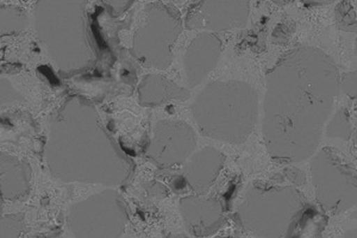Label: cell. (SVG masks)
<instances>
[{
  "label": "cell",
  "instance_id": "ffe728a7",
  "mask_svg": "<svg viewBox=\"0 0 357 238\" xmlns=\"http://www.w3.org/2000/svg\"><path fill=\"white\" fill-rule=\"evenodd\" d=\"M24 101V98L21 93L18 92L10 80L1 77V104L4 105L5 103H11V101Z\"/></svg>",
  "mask_w": 357,
  "mask_h": 238
},
{
  "label": "cell",
  "instance_id": "5b68a950",
  "mask_svg": "<svg viewBox=\"0 0 357 238\" xmlns=\"http://www.w3.org/2000/svg\"><path fill=\"white\" fill-rule=\"evenodd\" d=\"M307 200L292 186L256 182L237 211L244 229L260 237L291 236L301 222Z\"/></svg>",
  "mask_w": 357,
  "mask_h": 238
},
{
  "label": "cell",
  "instance_id": "e0dca14e",
  "mask_svg": "<svg viewBox=\"0 0 357 238\" xmlns=\"http://www.w3.org/2000/svg\"><path fill=\"white\" fill-rule=\"evenodd\" d=\"M351 133H353V129H351L348 110H338L328 126V131H326L328 137L341 138V140L348 141L351 137Z\"/></svg>",
  "mask_w": 357,
  "mask_h": 238
},
{
  "label": "cell",
  "instance_id": "ac0fdd59",
  "mask_svg": "<svg viewBox=\"0 0 357 238\" xmlns=\"http://www.w3.org/2000/svg\"><path fill=\"white\" fill-rule=\"evenodd\" d=\"M26 231L24 214H13L1 217L0 237H20Z\"/></svg>",
  "mask_w": 357,
  "mask_h": 238
},
{
  "label": "cell",
  "instance_id": "4fadbf2b",
  "mask_svg": "<svg viewBox=\"0 0 357 238\" xmlns=\"http://www.w3.org/2000/svg\"><path fill=\"white\" fill-rule=\"evenodd\" d=\"M225 160V155L212 147L200 150L183 168L187 185L198 195L206 194L223 170Z\"/></svg>",
  "mask_w": 357,
  "mask_h": 238
},
{
  "label": "cell",
  "instance_id": "30bf717a",
  "mask_svg": "<svg viewBox=\"0 0 357 238\" xmlns=\"http://www.w3.org/2000/svg\"><path fill=\"white\" fill-rule=\"evenodd\" d=\"M249 1H220L208 0L192 5L187 11L186 28L188 30L225 31L244 28L249 18Z\"/></svg>",
  "mask_w": 357,
  "mask_h": 238
},
{
  "label": "cell",
  "instance_id": "7402d4cb",
  "mask_svg": "<svg viewBox=\"0 0 357 238\" xmlns=\"http://www.w3.org/2000/svg\"><path fill=\"white\" fill-rule=\"evenodd\" d=\"M104 4H107L114 8V13H122L130 8L134 4V1H104Z\"/></svg>",
  "mask_w": 357,
  "mask_h": 238
},
{
  "label": "cell",
  "instance_id": "2e32d148",
  "mask_svg": "<svg viewBox=\"0 0 357 238\" xmlns=\"http://www.w3.org/2000/svg\"><path fill=\"white\" fill-rule=\"evenodd\" d=\"M0 36H18L28 28V13L24 10L11 5L0 6Z\"/></svg>",
  "mask_w": 357,
  "mask_h": 238
},
{
  "label": "cell",
  "instance_id": "7c38bea8",
  "mask_svg": "<svg viewBox=\"0 0 357 238\" xmlns=\"http://www.w3.org/2000/svg\"><path fill=\"white\" fill-rule=\"evenodd\" d=\"M223 42L215 34L200 33L192 40L183 57L187 80L191 89L199 85L220 60Z\"/></svg>",
  "mask_w": 357,
  "mask_h": 238
},
{
  "label": "cell",
  "instance_id": "ba28073f",
  "mask_svg": "<svg viewBox=\"0 0 357 238\" xmlns=\"http://www.w3.org/2000/svg\"><path fill=\"white\" fill-rule=\"evenodd\" d=\"M128 222L126 202L114 190L77 202L68 216L69 229L79 237H121Z\"/></svg>",
  "mask_w": 357,
  "mask_h": 238
},
{
  "label": "cell",
  "instance_id": "8fae6325",
  "mask_svg": "<svg viewBox=\"0 0 357 238\" xmlns=\"http://www.w3.org/2000/svg\"><path fill=\"white\" fill-rule=\"evenodd\" d=\"M178 211L187 230L195 237H207L223 225L224 205L220 199L188 195L180 199Z\"/></svg>",
  "mask_w": 357,
  "mask_h": 238
},
{
  "label": "cell",
  "instance_id": "277c9868",
  "mask_svg": "<svg viewBox=\"0 0 357 238\" xmlns=\"http://www.w3.org/2000/svg\"><path fill=\"white\" fill-rule=\"evenodd\" d=\"M85 5L86 1L37 3L35 29L61 73H79L96 60Z\"/></svg>",
  "mask_w": 357,
  "mask_h": 238
},
{
  "label": "cell",
  "instance_id": "8992f818",
  "mask_svg": "<svg viewBox=\"0 0 357 238\" xmlns=\"http://www.w3.org/2000/svg\"><path fill=\"white\" fill-rule=\"evenodd\" d=\"M183 20L171 4L153 3L146 6V20L135 33L132 55L146 68L166 70L173 61L172 48L183 33Z\"/></svg>",
  "mask_w": 357,
  "mask_h": 238
},
{
  "label": "cell",
  "instance_id": "9c48e42d",
  "mask_svg": "<svg viewBox=\"0 0 357 238\" xmlns=\"http://www.w3.org/2000/svg\"><path fill=\"white\" fill-rule=\"evenodd\" d=\"M197 146L195 133L183 121H160L154 128L146 158L158 170L181 165L191 156Z\"/></svg>",
  "mask_w": 357,
  "mask_h": 238
},
{
  "label": "cell",
  "instance_id": "3957f363",
  "mask_svg": "<svg viewBox=\"0 0 357 238\" xmlns=\"http://www.w3.org/2000/svg\"><path fill=\"white\" fill-rule=\"evenodd\" d=\"M257 99L244 81H213L195 99L192 114L204 136L242 144L257 121Z\"/></svg>",
  "mask_w": 357,
  "mask_h": 238
},
{
  "label": "cell",
  "instance_id": "5bb4252c",
  "mask_svg": "<svg viewBox=\"0 0 357 238\" xmlns=\"http://www.w3.org/2000/svg\"><path fill=\"white\" fill-rule=\"evenodd\" d=\"M191 92L160 74H146L138 86V103L144 107H156L172 103H185Z\"/></svg>",
  "mask_w": 357,
  "mask_h": 238
},
{
  "label": "cell",
  "instance_id": "d6986e66",
  "mask_svg": "<svg viewBox=\"0 0 357 238\" xmlns=\"http://www.w3.org/2000/svg\"><path fill=\"white\" fill-rule=\"evenodd\" d=\"M336 20L338 28L348 33H356V15L353 6L348 1L337 5Z\"/></svg>",
  "mask_w": 357,
  "mask_h": 238
},
{
  "label": "cell",
  "instance_id": "6da1fadb",
  "mask_svg": "<svg viewBox=\"0 0 357 238\" xmlns=\"http://www.w3.org/2000/svg\"><path fill=\"white\" fill-rule=\"evenodd\" d=\"M264 137L281 162L304 161L316 151L321 130L341 91V74L321 49L296 45L267 72Z\"/></svg>",
  "mask_w": 357,
  "mask_h": 238
},
{
  "label": "cell",
  "instance_id": "9a60e30c",
  "mask_svg": "<svg viewBox=\"0 0 357 238\" xmlns=\"http://www.w3.org/2000/svg\"><path fill=\"white\" fill-rule=\"evenodd\" d=\"M0 184L3 198L17 200L30 192L31 168L26 160L1 153L0 155Z\"/></svg>",
  "mask_w": 357,
  "mask_h": 238
},
{
  "label": "cell",
  "instance_id": "7a4b0ae2",
  "mask_svg": "<svg viewBox=\"0 0 357 238\" xmlns=\"http://www.w3.org/2000/svg\"><path fill=\"white\" fill-rule=\"evenodd\" d=\"M49 170L63 181L124 185L135 163L106 133L85 98H69L54 118L47 149Z\"/></svg>",
  "mask_w": 357,
  "mask_h": 238
},
{
  "label": "cell",
  "instance_id": "44dd1931",
  "mask_svg": "<svg viewBox=\"0 0 357 238\" xmlns=\"http://www.w3.org/2000/svg\"><path fill=\"white\" fill-rule=\"evenodd\" d=\"M356 72H348V73L342 74L341 82H340L342 91L354 101L356 99Z\"/></svg>",
  "mask_w": 357,
  "mask_h": 238
},
{
  "label": "cell",
  "instance_id": "52a82bcc",
  "mask_svg": "<svg viewBox=\"0 0 357 238\" xmlns=\"http://www.w3.org/2000/svg\"><path fill=\"white\" fill-rule=\"evenodd\" d=\"M317 202L329 214H341L356 205V170L326 147L311 163Z\"/></svg>",
  "mask_w": 357,
  "mask_h": 238
}]
</instances>
